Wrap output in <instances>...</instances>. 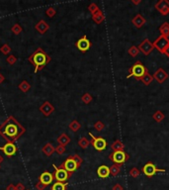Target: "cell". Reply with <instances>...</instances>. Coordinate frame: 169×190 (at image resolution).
I'll use <instances>...</instances> for the list:
<instances>
[{"instance_id":"obj_42","label":"cell","mask_w":169,"mask_h":190,"mask_svg":"<svg viewBox=\"0 0 169 190\" xmlns=\"http://www.w3.org/2000/svg\"><path fill=\"white\" fill-rule=\"evenodd\" d=\"M65 147L62 146V145H58L57 148H56V152L58 153V154H63L65 152Z\"/></svg>"},{"instance_id":"obj_18","label":"cell","mask_w":169,"mask_h":190,"mask_svg":"<svg viewBox=\"0 0 169 190\" xmlns=\"http://www.w3.org/2000/svg\"><path fill=\"white\" fill-rule=\"evenodd\" d=\"M97 174L100 178H107L110 176V168L105 164L100 165L98 169H97Z\"/></svg>"},{"instance_id":"obj_13","label":"cell","mask_w":169,"mask_h":190,"mask_svg":"<svg viewBox=\"0 0 169 190\" xmlns=\"http://www.w3.org/2000/svg\"><path fill=\"white\" fill-rule=\"evenodd\" d=\"M0 150L3 151V152L7 157H12L16 153L17 148L14 144H12V142H6L2 148H0Z\"/></svg>"},{"instance_id":"obj_50","label":"cell","mask_w":169,"mask_h":190,"mask_svg":"<svg viewBox=\"0 0 169 190\" xmlns=\"http://www.w3.org/2000/svg\"><path fill=\"white\" fill-rule=\"evenodd\" d=\"M3 160H4V158H3V157L1 156V154H0V163H1L2 162H3Z\"/></svg>"},{"instance_id":"obj_29","label":"cell","mask_w":169,"mask_h":190,"mask_svg":"<svg viewBox=\"0 0 169 190\" xmlns=\"http://www.w3.org/2000/svg\"><path fill=\"white\" fill-rule=\"evenodd\" d=\"M18 87H19V89L22 92H28L30 90V88H31V85H30V83L27 80H23Z\"/></svg>"},{"instance_id":"obj_23","label":"cell","mask_w":169,"mask_h":190,"mask_svg":"<svg viewBox=\"0 0 169 190\" xmlns=\"http://www.w3.org/2000/svg\"><path fill=\"white\" fill-rule=\"evenodd\" d=\"M111 148L113 152H118V151H124L125 145L123 142H121L120 140H116L113 144L111 145Z\"/></svg>"},{"instance_id":"obj_3","label":"cell","mask_w":169,"mask_h":190,"mask_svg":"<svg viewBox=\"0 0 169 190\" xmlns=\"http://www.w3.org/2000/svg\"><path fill=\"white\" fill-rule=\"evenodd\" d=\"M109 158H110V160H112L114 163L122 165V164H124L126 162H128V160L130 159V154L125 152L124 151L113 152L112 153H110Z\"/></svg>"},{"instance_id":"obj_17","label":"cell","mask_w":169,"mask_h":190,"mask_svg":"<svg viewBox=\"0 0 169 190\" xmlns=\"http://www.w3.org/2000/svg\"><path fill=\"white\" fill-rule=\"evenodd\" d=\"M35 29L37 30V31L40 34L44 35L46 32H47V30L50 29V26H49V24H47L45 20H41L40 22H38L35 25Z\"/></svg>"},{"instance_id":"obj_15","label":"cell","mask_w":169,"mask_h":190,"mask_svg":"<svg viewBox=\"0 0 169 190\" xmlns=\"http://www.w3.org/2000/svg\"><path fill=\"white\" fill-rule=\"evenodd\" d=\"M39 179H40V182H42L43 184H45L46 186H47V185H50V184L52 182L53 175L51 173V172L45 171V172H43V173L40 175Z\"/></svg>"},{"instance_id":"obj_25","label":"cell","mask_w":169,"mask_h":190,"mask_svg":"<svg viewBox=\"0 0 169 190\" xmlns=\"http://www.w3.org/2000/svg\"><path fill=\"white\" fill-rule=\"evenodd\" d=\"M5 134L9 137H14L17 134V127L15 125H8L5 128Z\"/></svg>"},{"instance_id":"obj_2","label":"cell","mask_w":169,"mask_h":190,"mask_svg":"<svg viewBox=\"0 0 169 190\" xmlns=\"http://www.w3.org/2000/svg\"><path fill=\"white\" fill-rule=\"evenodd\" d=\"M142 173L146 175L147 177L150 178V177L154 176L156 173H158V172H165L166 169H164V168H158L153 162H148L147 163H146V164L142 166Z\"/></svg>"},{"instance_id":"obj_34","label":"cell","mask_w":169,"mask_h":190,"mask_svg":"<svg viewBox=\"0 0 169 190\" xmlns=\"http://www.w3.org/2000/svg\"><path fill=\"white\" fill-rule=\"evenodd\" d=\"M70 158L76 162V164H77V166H78V168H79L80 166H81V164H82V162H83L82 158L78 156V154H73V156H70Z\"/></svg>"},{"instance_id":"obj_16","label":"cell","mask_w":169,"mask_h":190,"mask_svg":"<svg viewBox=\"0 0 169 190\" xmlns=\"http://www.w3.org/2000/svg\"><path fill=\"white\" fill-rule=\"evenodd\" d=\"M132 23L134 24V26L137 29H141L144 24L147 23V20L144 19V17L142 14H137L134 18L132 19Z\"/></svg>"},{"instance_id":"obj_41","label":"cell","mask_w":169,"mask_h":190,"mask_svg":"<svg viewBox=\"0 0 169 190\" xmlns=\"http://www.w3.org/2000/svg\"><path fill=\"white\" fill-rule=\"evenodd\" d=\"M56 13H57V11H56V9L53 8V7H50L49 9L46 11V14L49 16L50 18H52L53 16L56 15Z\"/></svg>"},{"instance_id":"obj_28","label":"cell","mask_w":169,"mask_h":190,"mask_svg":"<svg viewBox=\"0 0 169 190\" xmlns=\"http://www.w3.org/2000/svg\"><path fill=\"white\" fill-rule=\"evenodd\" d=\"M68 127H69V130L72 131V132H77V131L81 128V124L78 122L77 120H73L72 122H70Z\"/></svg>"},{"instance_id":"obj_30","label":"cell","mask_w":169,"mask_h":190,"mask_svg":"<svg viewBox=\"0 0 169 190\" xmlns=\"http://www.w3.org/2000/svg\"><path fill=\"white\" fill-rule=\"evenodd\" d=\"M90 144H91V142H90L87 138H85V137H82V138L78 141V146L82 148H87Z\"/></svg>"},{"instance_id":"obj_20","label":"cell","mask_w":169,"mask_h":190,"mask_svg":"<svg viewBox=\"0 0 169 190\" xmlns=\"http://www.w3.org/2000/svg\"><path fill=\"white\" fill-rule=\"evenodd\" d=\"M92 20L96 23V24H101L102 22H103L105 20V15L104 13L102 12L100 9L96 12V13H94L92 15Z\"/></svg>"},{"instance_id":"obj_1","label":"cell","mask_w":169,"mask_h":190,"mask_svg":"<svg viewBox=\"0 0 169 190\" xmlns=\"http://www.w3.org/2000/svg\"><path fill=\"white\" fill-rule=\"evenodd\" d=\"M50 61H51L50 57L47 56V53L42 50L41 48H39V49L29 58V62L36 67L34 71L35 73H37L39 70H41Z\"/></svg>"},{"instance_id":"obj_38","label":"cell","mask_w":169,"mask_h":190,"mask_svg":"<svg viewBox=\"0 0 169 190\" xmlns=\"http://www.w3.org/2000/svg\"><path fill=\"white\" fill-rule=\"evenodd\" d=\"M0 51H1V52H2V53H4V55H8V53H10V52H11L12 49L10 48V46H9V45L5 44V45H3L1 48H0Z\"/></svg>"},{"instance_id":"obj_8","label":"cell","mask_w":169,"mask_h":190,"mask_svg":"<svg viewBox=\"0 0 169 190\" xmlns=\"http://www.w3.org/2000/svg\"><path fill=\"white\" fill-rule=\"evenodd\" d=\"M137 48H138V50H140V52H142L144 56L150 55V52H152L153 51V49H154L153 44H152V42L149 41V39H147V38L144 39Z\"/></svg>"},{"instance_id":"obj_37","label":"cell","mask_w":169,"mask_h":190,"mask_svg":"<svg viewBox=\"0 0 169 190\" xmlns=\"http://www.w3.org/2000/svg\"><path fill=\"white\" fill-rule=\"evenodd\" d=\"M94 128L98 131V132H101L105 129V124L102 122V121H97L94 124Z\"/></svg>"},{"instance_id":"obj_46","label":"cell","mask_w":169,"mask_h":190,"mask_svg":"<svg viewBox=\"0 0 169 190\" xmlns=\"http://www.w3.org/2000/svg\"><path fill=\"white\" fill-rule=\"evenodd\" d=\"M6 190H16V186L14 185V184H9V185L6 187Z\"/></svg>"},{"instance_id":"obj_43","label":"cell","mask_w":169,"mask_h":190,"mask_svg":"<svg viewBox=\"0 0 169 190\" xmlns=\"http://www.w3.org/2000/svg\"><path fill=\"white\" fill-rule=\"evenodd\" d=\"M46 185H45V184H43V183H42V182H37V183H36V185H35V188H36V190H45L46 189Z\"/></svg>"},{"instance_id":"obj_14","label":"cell","mask_w":169,"mask_h":190,"mask_svg":"<svg viewBox=\"0 0 169 190\" xmlns=\"http://www.w3.org/2000/svg\"><path fill=\"white\" fill-rule=\"evenodd\" d=\"M40 111L43 113L45 116L47 117V116H50L53 111H55V107H53L49 101H46V102H44L43 105L40 107Z\"/></svg>"},{"instance_id":"obj_49","label":"cell","mask_w":169,"mask_h":190,"mask_svg":"<svg viewBox=\"0 0 169 190\" xmlns=\"http://www.w3.org/2000/svg\"><path fill=\"white\" fill-rule=\"evenodd\" d=\"M4 79H5V78H4V76H3L1 73H0V83H2V82L4 81Z\"/></svg>"},{"instance_id":"obj_22","label":"cell","mask_w":169,"mask_h":190,"mask_svg":"<svg viewBox=\"0 0 169 190\" xmlns=\"http://www.w3.org/2000/svg\"><path fill=\"white\" fill-rule=\"evenodd\" d=\"M158 31L160 33V36H163V37L168 38L169 37V23L164 22L161 26H159Z\"/></svg>"},{"instance_id":"obj_31","label":"cell","mask_w":169,"mask_h":190,"mask_svg":"<svg viewBox=\"0 0 169 190\" xmlns=\"http://www.w3.org/2000/svg\"><path fill=\"white\" fill-rule=\"evenodd\" d=\"M66 187H67V184L63 183V182H56L52 185V190H66Z\"/></svg>"},{"instance_id":"obj_6","label":"cell","mask_w":169,"mask_h":190,"mask_svg":"<svg viewBox=\"0 0 169 190\" xmlns=\"http://www.w3.org/2000/svg\"><path fill=\"white\" fill-rule=\"evenodd\" d=\"M53 168H55V169H56L53 178H56V180L57 182H65L71 176V173L67 172L64 168H58L57 166H56L55 164H53Z\"/></svg>"},{"instance_id":"obj_32","label":"cell","mask_w":169,"mask_h":190,"mask_svg":"<svg viewBox=\"0 0 169 190\" xmlns=\"http://www.w3.org/2000/svg\"><path fill=\"white\" fill-rule=\"evenodd\" d=\"M138 52H140V50L137 46H131V48L128 50V53L132 58H136L138 55Z\"/></svg>"},{"instance_id":"obj_5","label":"cell","mask_w":169,"mask_h":190,"mask_svg":"<svg viewBox=\"0 0 169 190\" xmlns=\"http://www.w3.org/2000/svg\"><path fill=\"white\" fill-rule=\"evenodd\" d=\"M89 135L92 138L91 144H92L93 148H95L96 151L102 152V151L106 150V148H107V141L104 138H102V137H95L92 133H89Z\"/></svg>"},{"instance_id":"obj_11","label":"cell","mask_w":169,"mask_h":190,"mask_svg":"<svg viewBox=\"0 0 169 190\" xmlns=\"http://www.w3.org/2000/svg\"><path fill=\"white\" fill-rule=\"evenodd\" d=\"M153 78H154L156 81H157L158 83L162 84V83H164L165 80L168 78V73H167L166 71H165L163 68H159L154 72Z\"/></svg>"},{"instance_id":"obj_48","label":"cell","mask_w":169,"mask_h":190,"mask_svg":"<svg viewBox=\"0 0 169 190\" xmlns=\"http://www.w3.org/2000/svg\"><path fill=\"white\" fill-rule=\"evenodd\" d=\"M163 53H164V55L167 57V58H169V46L166 48V49H165V51L163 52Z\"/></svg>"},{"instance_id":"obj_40","label":"cell","mask_w":169,"mask_h":190,"mask_svg":"<svg viewBox=\"0 0 169 190\" xmlns=\"http://www.w3.org/2000/svg\"><path fill=\"white\" fill-rule=\"evenodd\" d=\"M6 62H7L10 65H13V64L16 63V62H17V58H16L14 55H10V56L7 58V59H6Z\"/></svg>"},{"instance_id":"obj_12","label":"cell","mask_w":169,"mask_h":190,"mask_svg":"<svg viewBox=\"0 0 169 190\" xmlns=\"http://www.w3.org/2000/svg\"><path fill=\"white\" fill-rule=\"evenodd\" d=\"M62 168L67 171V172H69V173H72V172H74L77 168H78V166H77V164H76V162H74L73 159H72L70 157H68L67 158V159L65 160V162L62 163Z\"/></svg>"},{"instance_id":"obj_27","label":"cell","mask_w":169,"mask_h":190,"mask_svg":"<svg viewBox=\"0 0 169 190\" xmlns=\"http://www.w3.org/2000/svg\"><path fill=\"white\" fill-rule=\"evenodd\" d=\"M121 172V165L114 163L113 165L110 166V175L112 176H117Z\"/></svg>"},{"instance_id":"obj_36","label":"cell","mask_w":169,"mask_h":190,"mask_svg":"<svg viewBox=\"0 0 169 190\" xmlns=\"http://www.w3.org/2000/svg\"><path fill=\"white\" fill-rule=\"evenodd\" d=\"M130 175L132 177V178H137L141 175V170L138 169L137 168H132L131 170H130Z\"/></svg>"},{"instance_id":"obj_35","label":"cell","mask_w":169,"mask_h":190,"mask_svg":"<svg viewBox=\"0 0 169 190\" xmlns=\"http://www.w3.org/2000/svg\"><path fill=\"white\" fill-rule=\"evenodd\" d=\"M11 32L13 33V34H15V35H19L22 32V27L19 25V24H15V25L12 26Z\"/></svg>"},{"instance_id":"obj_4","label":"cell","mask_w":169,"mask_h":190,"mask_svg":"<svg viewBox=\"0 0 169 190\" xmlns=\"http://www.w3.org/2000/svg\"><path fill=\"white\" fill-rule=\"evenodd\" d=\"M146 70H147L146 67H144V65L140 61H138L129 69L130 74L127 76V78H130V77L134 76V77H136V78H137V79H141V77L144 74Z\"/></svg>"},{"instance_id":"obj_9","label":"cell","mask_w":169,"mask_h":190,"mask_svg":"<svg viewBox=\"0 0 169 190\" xmlns=\"http://www.w3.org/2000/svg\"><path fill=\"white\" fill-rule=\"evenodd\" d=\"M76 48L80 52H87L90 48H91V42H90L88 39H87V36L84 35L81 39H79L77 42H76Z\"/></svg>"},{"instance_id":"obj_10","label":"cell","mask_w":169,"mask_h":190,"mask_svg":"<svg viewBox=\"0 0 169 190\" xmlns=\"http://www.w3.org/2000/svg\"><path fill=\"white\" fill-rule=\"evenodd\" d=\"M154 7L162 16H166L169 14V1L168 0H159V1L154 5Z\"/></svg>"},{"instance_id":"obj_39","label":"cell","mask_w":169,"mask_h":190,"mask_svg":"<svg viewBox=\"0 0 169 190\" xmlns=\"http://www.w3.org/2000/svg\"><path fill=\"white\" fill-rule=\"evenodd\" d=\"M88 10L90 11V13L93 15L94 13H96V12L99 10V7L95 3H91V4L88 6Z\"/></svg>"},{"instance_id":"obj_45","label":"cell","mask_w":169,"mask_h":190,"mask_svg":"<svg viewBox=\"0 0 169 190\" xmlns=\"http://www.w3.org/2000/svg\"><path fill=\"white\" fill-rule=\"evenodd\" d=\"M16 190H25V186H24V184L19 182L16 185Z\"/></svg>"},{"instance_id":"obj_33","label":"cell","mask_w":169,"mask_h":190,"mask_svg":"<svg viewBox=\"0 0 169 190\" xmlns=\"http://www.w3.org/2000/svg\"><path fill=\"white\" fill-rule=\"evenodd\" d=\"M81 100H82V102H83L84 104H89V103L93 100V97H92L91 94L87 92V93H84V94L82 95Z\"/></svg>"},{"instance_id":"obj_19","label":"cell","mask_w":169,"mask_h":190,"mask_svg":"<svg viewBox=\"0 0 169 190\" xmlns=\"http://www.w3.org/2000/svg\"><path fill=\"white\" fill-rule=\"evenodd\" d=\"M153 79H154V78H153V76L148 72V69L147 68L146 72H144V74L141 77V79H140V80L143 83L144 85H147H147H149L150 83L152 82Z\"/></svg>"},{"instance_id":"obj_26","label":"cell","mask_w":169,"mask_h":190,"mask_svg":"<svg viewBox=\"0 0 169 190\" xmlns=\"http://www.w3.org/2000/svg\"><path fill=\"white\" fill-rule=\"evenodd\" d=\"M152 118H153V120L155 122H157V123H160L162 122L165 119V115L163 114V112L158 110V111H156L154 114L152 115Z\"/></svg>"},{"instance_id":"obj_47","label":"cell","mask_w":169,"mask_h":190,"mask_svg":"<svg viewBox=\"0 0 169 190\" xmlns=\"http://www.w3.org/2000/svg\"><path fill=\"white\" fill-rule=\"evenodd\" d=\"M131 2L134 5H138L140 3H142V0H131Z\"/></svg>"},{"instance_id":"obj_24","label":"cell","mask_w":169,"mask_h":190,"mask_svg":"<svg viewBox=\"0 0 169 190\" xmlns=\"http://www.w3.org/2000/svg\"><path fill=\"white\" fill-rule=\"evenodd\" d=\"M57 142H58L59 145L65 147V146H67L69 142H70V138L66 134H62L57 138Z\"/></svg>"},{"instance_id":"obj_44","label":"cell","mask_w":169,"mask_h":190,"mask_svg":"<svg viewBox=\"0 0 169 190\" xmlns=\"http://www.w3.org/2000/svg\"><path fill=\"white\" fill-rule=\"evenodd\" d=\"M112 190H124V187L121 185L120 183H116L115 185L112 187Z\"/></svg>"},{"instance_id":"obj_7","label":"cell","mask_w":169,"mask_h":190,"mask_svg":"<svg viewBox=\"0 0 169 190\" xmlns=\"http://www.w3.org/2000/svg\"><path fill=\"white\" fill-rule=\"evenodd\" d=\"M168 46H169V39L166 37H163V36H159L153 43V47L161 53H163V52L165 51V49Z\"/></svg>"},{"instance_id":"obj_21","label":"cell","mask_w":169,"mask_h":190,"mask_svg":"<svg viewBox=\"0 0 169 190\" xmlns=\"http://www.w3.org/2000/svg\"><path fill=\"white\" fill-rule=\"evenodd\" d=\"M42 151H43V152L46 154L47 157H51L52 154L56 152V148H55V147H53V146L51 144V142H47V144H46V145L43 147Z\"/></svg>"}]
</instances>
